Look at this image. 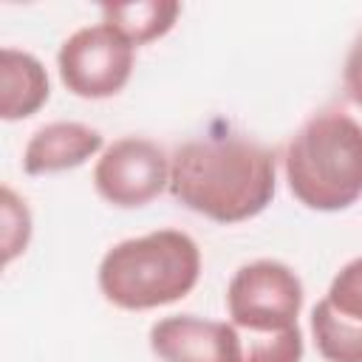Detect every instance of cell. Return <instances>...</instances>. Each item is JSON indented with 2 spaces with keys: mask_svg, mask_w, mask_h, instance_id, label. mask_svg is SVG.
<instances>
[{
  "mask_svg": "<svg viewBox=\"0 0 362 362\" xmlns=\"http://www.w3.org/2000/svg\"><path fill=\"white\" fill-rule=\"evenodd\" d=\"M274 153L238 133L189 139L170 156L173 198L218 223L260 215L274 198Z\"/></svg>",
  "mask_w": 362,
  "mask_h": 362,
  "instance_id": "obj_1",
  "label": "cell"
},
{
  "mask_svg": "<svg viewBox=\"0 0 362 362\" xmlns=\"http://www.w3.org/2000/svg\"><path fill=\"white\" fill-rule=\"evenodd\" d=\"M291 195L317 212H339L362 198V124L339 107L314 113L286 144Z\"/></svg>",
  "mask_w": 362,
  "mask_h": 362,
  "instance_id": "obj_2",
  "label": "cell"
},
{
  "mask_svg": "<svg viewBox=\"0 0 362 362\" xmlns=\"http://www.w3.org/2000/svg\"><path fill=\"white\" fill-rule=\"evenodd\" d=\"M99 288L124 311H147L187 297L201 277L198 243L181 229L119 240L99 263Z\"/></svg>",
  "mask_w": 362,
  "mask_h": 362,
  "instance_id": "obj_3",
  "label": "cell"
},
{
  "mask_svg": "<svg viewBox=\"0 0 362 362\" xmlns=\"http://www.w3.org/2000/svg\"><path fill=\"white\" fill-rule=\"evenodd\" d=\"M226 308L240 334H274L297 325L303 283L280 260L243 263L226 286Z\"/></svg>",
  "mask_w": 362,
  "mask_h": 362,
  "instance_id": "obj_4",
  "label": "cell"
},
{
  "mask_svg": "<svg viewBox=\"0 0 362 362\" xmlns=\"http://www.w3.org/2000/svg\"><path fill=\"white\" fill-rule=\"evenodd\" d=\"M136 48L107 23L74 31L57 54L62 85L82 99L116 96L133 74Z\"/></svg>",
  "mask_w": 362,
  "mask_h": 362,
  "instance_id": "obj_5",
  "label": "cell"
},
{
  "mask_svg": "<svg viewBox=\"0 0 362 362\" xmlns=\"http://www.w3.org/2000/svg\"><path fill=\"white\" fill-rule=\"evenodd\" d=\"M93 187L119 209L144 206L170 187V156L141 136L116 139L93 167Z\"/></svg>",
  "mask_w": 362,
  "mask_h": 362,
  "instance_id": "obj_6",
  "label": "cell"
},
{
  "mask_svg": "<svg viewBox=\"0 0 362 362\" xmlns=\"http://www.w3.org/2000/svg\"><path fill=\"white\" fill-rule=\"evenodd\" d=\"M150 348L161 362H243L238 328L195 314H173L153 322Z\"/></svg>",
  "mask_w": 362,
  "mask_h": 362,
  "instance_id": "obj_7",
  "label": "cell"
},
{
  "mask_svg": "<svg viewBox=\"0 0 362 362\" xmlns=\"http://www.w3.org/2000/svg\"><path fill=\"white\" fill-rule=\"evenodd\" d=\"M105 139L96 127L82 122H51L31 133L23 150V170L28 175L62 173L85 164L102 150Z\"/></svg>",
  "mask_w": 362,
  "mask_h": 362,
  "instance_id": "obj_8",
  "label": "cell"
},
{
  "mask_svg": "<svg viewBox=\"0 0 362 362\" xmlns=\"http://www.w3.org/2000/svg\"><path fill=\"white\" fill-rule=\"evenodd\" d=\"M48 74L42 62L17 48L0 51V116L6 122L25 119L48 102Z\"/></svg>",
  "mask_w": 362,
  "mask_h": 362,
  "instance_id": "obj_9",
  "label": "cell"
},
{
  "mask_svg": "<svg viewBox=\"0 0 362 362\" xmlns=\"http://www.w3.org/2000/svg\"><path fill=\"white\" fill-rule=\"evenodd\" d=\"M99 11H102V23L116 28L133 48H139L144 42L164 37L175 25V20L181 14V3H175V0L105 3Z\"/></svg>",
  "mask_w": 362,
  "mask_h": 362,
  "instance_id": "obj_10",
  "label": "cell"
},
{
  "mask_svg": "<svg viewBox=\"0 0 362 362\" xmlns=\"http://www.w3.org/2000/svg\"><path fill=\"white\" fill-rule=\"evenodd\" d=\"M311 337L328 362H362V322L345 320L322 297L311 308Z\"/></svg>",
  "mask_w": 362,
  "mask_h": 362,
  "instance_id": "obj_11",
  "label": "cell"
},
{
  "mask_svg": "<svg viewBox=\"0 0 362 362\" xmlns=\"http://www.w3.org/2000/svg\"><path fill=\"white\" fill-rule=\"evenodd\" d=\"M240 345H243V362H300L303 359L300 325L274 331V334H240Z\"/></svg>",
  "mask_w": 362,
  "mask_h": 362,
  "instance_id": "obj_12",
  "label": "cell"
},
{
  "mask_svg": "<svg viewBox=\"0 0 362 362\" xmlns=\"http://www.w3.org/2000/svg\"><path fill=\"white\" fill-rule=\"evenodd\" d=\"M328 305L342 314L345 320L362 322V257L348 260L331 280L328 294H325Z\"/></svg>",
  "mask_w": 362,
  "mask_h": 362,
  "instance_id": "obj_13",
  "label": "cell"
},
{
  "mask_svg": "<svg viewBox=\"0 0 362 362\" xmlns=\"http://www.w3.org/2000/svg\"><path fill=\"white\" fill-rule=\"evenodd\" d=\"M0 195H3V263H11L28 246L31 215L25 201H20L11 187H3Z\"/></svg>",
  "mask_w": 362,
  "mask_h": 362,
  "instance_id": "obj_14",
  "label": "cell"
},
{
  "mask_svg": "<svg viewBox=\"0 0 362 362\" xmlns=\"http://www.w3.org/2000/svg\"><path fill=\"white\" fill-rule=\"evenodd\" d=\"M342 85H345L348 99L362 107V34L354 40V45L348 51V59L342 68Z\"/></svg>",
  "mask_w": 362,
  "mask_h": 362,
  "instance_id": "obj_15",
  "label": "cell"
}]
</instances>
